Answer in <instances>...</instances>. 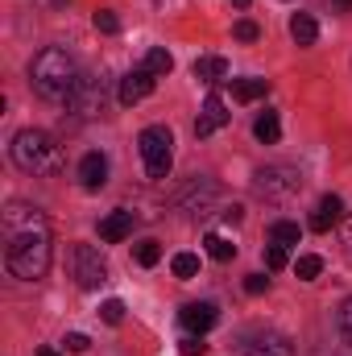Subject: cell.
Returning <instances> with one entry per match:
<instances>
[{
  "label": "cell",
  "instance_id": "cell-6",
  "mask_svg": "<svg viewBox=\"0 0 352 356\" xmlns=\"http://www.w3.org/2000/svg\"><path fill=\"white\" fill-rule=\"evenodd\" d=\"M298 170H290V166H269V170H262L257 175V195H265V199H286V195H294L298 191Z\"/></svg>",
  "mask_w": 352,
  "mask_h": 356
},
{
  "label": "cell",
  "instance_id": "cell-34",
  "mask_svg": "<svg viewBox=\"0 0 352 356\" xmlns=\"http://www.w3.org/2000/svg\"><path fill=\"white\" fill-rule=\"evenodd\" d=\"M38 356H58L54 348H38Z\"/></svg>",
  "mask_w": 352,
  "mask_h": 356
},
{
  "label": "cell",
  "instance_id": "cell-22",
  "mask_svg": "<svg viewBox=\"0 0 352 356\" xmlns=\"http://www.w3.org/2000/svg\"><path fill=\"white\" fill-rule=\"evenodd\" d=\"M170 269H175V277H199V257L195 253H175V261H170Z\"/></svg>",
  "mask_w": 352,
  "mask_h": 356
},
{
  "label": "cell",
  "instance_id": "cell-9",
  "mask_svg": "<svg viewBox=\"0 0 352 356\" xmlns=\"http://www.w3.org/2000/svg\"><path fill=\"white\" fill-rule=\"evenodd\" d=\"M154 88H158V75H150L145 67H137V71H129L125 79H120V104L125 108H133V104H141L145 95H154Z\"/></svg>",
  "mask_w": 352,
  "mask_h": 356
},
{
  "label": "cell",
  "instance_id": "cell-4",
  "mask_svg": "<svg viewBox=\"0 0 352 356\" xmlns=\"http://www.w3.org/2000/svg\"><path fill=\"white\" fill-rule=\"evenodd\" d=\"M137 145H141L145 175L150 178H166L170 175V166H175V133H170L166 124H150V129H141Z\"/></svg>",
  "mask_w": 352,
  "mask_h": 356
},
{
  "label": "cell",
  "instance_id": "cell-13",
  "mask_svg": "<svg viewBox=\"0 0 352 356\" xmlns=\"http://www.w3.org/2000/svg\"><path fill=\"white\" fill-rule=\"evenodd\" d=\"M129 232H133V211H112L99 220V241H108V245H120Z\"/></svg>",
  "mask_w": 352,
  "mask_h": 356
},
{
  "label": "cell",
  "instance_id": "cell-28",
  "mask_svg": "<svg viewBox=\"0 0 352 356\" xmlns=\"http://www.w3.org/2000/svg\"><path fill=\"white\" fill-rule=\"evenodd\" d=\"M99 319H104V323H120V319H125V302H120V298H108V302L99 307Z\"/></svg>",
  "mask_w": 352,
  "mask_h": 356
},
{
  "label": "cell",
  "instance_id": "cell-26",
  "mask_svg": "<svg viewBox=\"0 0 352 356\" xmlns=\"http://www.w3.org/2000/svg\"><path fill=\"white\" fill-rule=\"evenodd\" d=\"M178 353L182 356H203L207 353V344H203V336H191V332H186V336L178 340Z\"/></svg>",
  "mask_w": 352,
  "mask_h": 356
},
{
  "label": "cell",
  "instance_id": "cell-5",
  "mask_svg": "<svg viewBox=\"0 0 352 356\" xmlns=\"http://www.w3.org/2000/svg\"><path fill=\"white\" fill-rule=\"evenodd\" d=\"M71 266H75V282H79L83 290H95V286L108 277V266H104L99 249H91V245H75V253H71Z\"/></svg>",
  "mask_w": 352,
  "mask_h": 356
},
{
  "label": "cell",
  "instance_id": "cell-15",
  "mask_svg": "<svg viewBox=\"0 0 352 356\" xmlns=\"http://www.w3.org/2000/svg\"><path fill=\"white\" fill-rule=\"evenodd\" d=\"M191 75H195L199 83H220V79H228V58H220V54H203V58H195Z\"/></svg>",
  "mask_w": 352,
  "mask_h": 356
},
{
  "label": "cell",
  "instance_id": "cell-23",
  "mask_svg": "<svg viewBox=\"0 0 352 356\" xmlns=\"http://www.w3.org/2000/svg\"><path fill=\"white\" fill-rule=\"evenodd\" d=\"M133 257H137V266H158V261H162V245H158V241H141V245H137V249H133Z\"/></svg>",
  "mask_w": 352,
  "mask_h": 356
},
{
  "label": "cell",
  "instance_id": "cell-8",
  "mask_svg": "<svg viewBox=\"0 0 352 356\" xmlns=\"http://www.w3.org/2000/svg\"><path fill=\"white\" fill-rule=\"evenodd\" d=\"M71 112L75 116H91L99 104H104V83L95 79V75H79V83H75V91H71Z\"/></svg>",
  "mask_w": 352,
  "mask_h": 356
},
{
  "label": "cell",
  "instance_id": "cell-25",
  "mask_svg": "<svg viewBox=\"0 0 352 356\" xmlns=\"http://www.w3.org/2000/svg\"><path fill=\"white\" fill-rule=\"evenodd\" d=\"M294 273H298L303 282H315V277L323 273V261H319V257H298V266H294Z\"/></svg>",
  "mask_w": 352,
  "mask_h": 356
},
{
  "label": "cell",
  "instance_id": "cell-14",
  "mask_svg": "<svg viewBox=\"0 0 352 356\" xmlns=\"http://www.w3.org/2000/svg\"><path fill=\"white\" fill-rule=\"evenodd\" d=\"M245 356H294V344L286 336H278V332H265L245 348Z\"/></svg>",
  "mask_w": 352,
  "mask_h": 356
},
{
  "label": "cell",
  "instance_id": "cell-16",
  "mask_svg": "<svg viewBox=\"0 0 352 356\" xmlns=\"http://www.w3.org/2000/svg\"><path fill=\"white\" fill-rule=\"evenodd\" d=\"M290 38H294L298 46H315V38H319L315 17H311V13H294V17H290Z\"/></svg>",
  "mask_w": 352,
  "mask_h": 356
},
{
  "label": "cell",
  "instance_id": "cell-33",
  "mask_svg": "<svg viewBox=\"0 0 352 356\" xmlns=\"http://www.w3.org/2000/svg\"><path fill=\"white\" fill-rule=\"evenodd\" d=\"M332 8H336V13H349V8H352V0H332Z\"/></svg>",
  "mask_w": 352,
  "mask_h": 356
},
{
  "label": "cell",
  "instance_id": "cell-12",
  "mask_svg": "<svg viewBox=\"0 0 352 356\" xmlns=\"http://www.w3.org/2000/svg\"><path fill=\"white\" fill-rule=\"evenodd\" d=\"M340 216H344V199H340V195H323L319 207L311 211V228H315V232H332V228L340 224Z\"/></svg>",
  "mask_w": 352,
  "mask_h": 356
},
{
  "label": "cell",
  "instance_id": "cell-10",
  "mask_svg": "<svg viewBox=\"0 0 352 356\" xmlns=\"http://www.w3.org/2000/svg\"><path fill=\"white\" fill-rule=\"evenodd\" d=\"M228 120H232L228 104H224L220 95H207V104H203V112H199V120H195V137H211V133H220Z\"/></svg>",
  "mask_w": 352,
  "mask_h": 356
},
{
  "label": "cell",
  "instance_id": "cell-35",
  "mask_svg": "<svg viewBox=\"0 0 352 356\" xmlns=\"http://www.w3.org/2000/svg\"><path fill=\"white\" fill-rule=\"evenodd\" d=\"M232 4H241V8H245V4H249V0H232Z\"/></svg>",
  "mask_w": 352,
  "mask_h": 356
},
{
  "label": "cell",
  "instance_id": "cell-32",
  "mask_svg": "<svg viewBox=\"0 0 352 356\" xmlns=\"http://www.w3.org/2000/svg\"><path fill=\"white\" fill-rule=\"evenodd\" d=\"M245 290H249V294H265V290H269V277H265V273H249V277H245Z\"/></svg>",
  "mask_w": 352,
  "mask_h": 356
},
{
  "label": "cell",
  "instance_id": "cell-21",
  "mask_svg": "<svg viewBox=\"0 0 352 356\" xmlns=\"http://www.w3.org/2000/svg\"><path fill=\"white\" fill-rule=\"evenodd\" d=\"M269 245H282V249L298 245V224H290V220H278V224L269 228Z\"/></svg>",
  "mask_w": 352,
  "mask_h": 356
},
{
  "label": "cell",
  "instance_id": "cell-31",
  "mask_svg": "<svg viewBox=\"0 0 352 356\" xmlns=\"http://www.w3.org/2000/svg\"><path fill=\"white\" fill-rule=\"evenodd\" d=\"M63 344H67V353H88V348H91V340L83 336V332H71Z\"/></svg>",
  "mask_w": 352,
  "mask_h": 356
},
{
  "label": "cell",
  "instance_id": "cell-36",
  "mask_svg": "<svg viewBox=\"0 0 352 356\" xmlns=\"http://www.w3.org/2000/svg\"><path fill=\"white\" fill-rule=\"evenodd\" d=\"M349 245H352V220H349Z\"/></svg>",
  "mask_w": 352,
  "mask_h": 356
},
{
  "label": "cell",
  "instance_id": "cell-19",
  "mask_svg": "<svg viewBox=\"0 0 352 356\" xmlns=\"http://www.w3.org/2000/svg\"><path fill=\"white\" fill-rule=\"evenodd\" d=\"M265 91H269V79H237L232 83V99L237 104H253V99H262Z\"/></svg>",
  "mask_w": 352,
  "mask_h": 356
},
{
  "label": "cell",
  "instance_id": "cell-30",
  "mask_svg": "<svg viewBox=\"0 0 352 356\" xmlns=\"http://www.w3.org/2000/svg\"><path fill=\"white\" fill-rule=\"evenodd\" d=\"M265 266L269 269H286V249H282V245H269V249H265Z\"/></svg>",
  "mask_w": 352,
  "mask_h": 356
},
{
  "label": "cell",
  "instance_id": "cell-18",
  "mask_svg": "<svg viewBox=\"0 0 352 356\" xmlns=\"http://www.w3.org/2000/svg\"><path fill=\"white\" fill-rule=\"evenodd\" d=\"M203 249H207L211 261H232V257H237V245H232L228 236H220V232H207V236H203Z\"/></svg>",
  "mask_w": 352,
  "mask_h": 356
},
{
  "label": "cell",
  "instance_id": "cell-7",
  "mask_svg": "<svg viewBox=\"0 0 352 356\" xmlns=\"http://www.w3.org/2000/svg\"><path fill=\"white\" fill-rule=\"evenodd\" d=\"M216 319H220V307H216V302H186V307L178 311V323H182L191 336H207V332L216 327Z\"/></svg>",
  "mask_w": 352,
  "mask_h": 356
},
{
  "label": "cell",
  "instance_id": "cell-2",
  "mask_svg": "<svg viewBox=\"0 0 352 356\" xmlns=\"http://www.w3.org/2000/svg\"><path fill=\"white\" fill-rule=\"evenodd\" d=\"M29 79H33V91L42 99H71V91L79 83V71H75V58L63 50V46H46L33 67H29Z\"/></svg>",
  "mask_w": 352,
  "mask_h": 356
},
{
  "label": "cell",
  "instance_id": "cell-17",
  "mask_svg": "<svg viewBox=\"0 0 352 356\" xmlns=\"http://www.w3.org/2000/svg\"><path fill=\"white\" fill-rule=\"evenodd\" d=\"M253 137H257L262 145H273V141L282 137V120H278V112H262V116L253 120Z\"/></svg>",
  "mask_w": 352,
  "mask_h": 356
},
{
  "label": "cell",
  "instance_id": "cell-1",
  "mask_svg": "<svg viewBox=\"0 0 352 356\" xmlns=\"http://www.w3.org/2000/svg\"><path fill=\"white\" fill-rule=\"evenodd\" d=\"M4 266L21 282H38L50 269V224L29 203L4 207Z\"/></svg>",
  "mask_w": 352,
  "mask_h": 356
},
{
  "label": "cell",
  "instance_id": "cell-11",
  "mask_svg": "<svg viewBox=\"0 0 352 356\" xmlns=\"http://www.w3.org/2000/svg\"><path fill=\"white\" fill-rule=\"evenodd\" d=\"M104 182H108V158L99 149H91V154H83V162H79V186L83 191H99Z\"/></svg>",
  "mask_w": 352,
  "mask_h": 356
},
{
  "label": "cell",
  "instance_id": "cell-29",
  "mask_svg": "<svg viewBox=\"0 0 352 356\" xmlns=\"http://www.w3.org/2000/svg\"><path fill=\"white\" fill-rule=\"evenodd\" d=\"M232 38H237V42H257L262 29H257L253 21H237V25H232Z\"/></svg>",
  "mask_w": 352,
  "mask_h": 356
},
{
  "label": "cell",
  "instance_id": "cell-27",
  "mask_svg": "<svg viewBox=\"0 0 352 356\" xmlns=\"http://www.w3.org/2000/svg\"><path fill=\"white\" fill-rule=\"evenodd\" d=\"M95 29H99V33H120V17L108 13V8H99V13H95Z\"/></svg>",
  "mask_w": 352,
  "mask_h": 356
},
{
  "label": "cell",
  "instance_id": "cell-20",
  "mask_svg": "<svg viewBox=\"0 0 352 356\" xmlns=\"http://www.w3.org/2000/svg\"><path fill=\"white\" fill-rule=\"evenodd\" d=\"M150 75H170V67H175V58H170V50H162V46H154L150 54H145V63H141Z\"/></svg>",
  "mask_w": 352,
  "mask_h": 356
},
{
  "label": "cell",
  "instance_id": "cell-3",
  "mask_svg": "<svg viewBox=\"0 0 352 356\" xmlns=\"http://www.w3.org/2000/svg\"><path fill=\"white\" fill-rule=\"evenodd\" d=\"M13 162L25 175H63V145L42 129H21L13 137Z\"/></svg>",
  "mask_w": 352,
  "mask_h": 356
},
{
  "label": "cell",
  "instance_id": "cell-24",
  "mask_svg": "<svg viewBox=\"0 0 352 356\" xmlns=\"http://www.w3.org/2000/svg\"><path fill=\"white\" fill-rule=\"evenodd\" d=\"M336 327H340L344 344H352V298H344V302H340V311H336Z\"/></svg>",
  "mask_w": 352,
  "mask_h": 356
}]
</instances>
